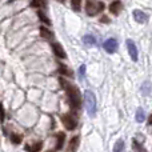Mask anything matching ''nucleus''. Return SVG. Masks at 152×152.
<instances>
[{"label":"nucleus","instance_id":"obj_1","mask_svg":"<svg viewBox=\"0 0 152 152\" xmlns=\"http://www.w3.org/2000/svg\"><path fill=\"white\" fill-rule=\"evenodd\" d=\"M60 83H61L63 88L66 89V92H67V96H68V100H69V105H71V110L72 111L80 110L81 99H80V92H79L77 87H75L74 84L68 83V81L64 80V79H60Z\"/></svg>","mask_w":152,"mask_h":152},{"label":"nucleus","instance_id":"obj_2","mask_svg":"<svg viewBox=\"0 0 152 152\" xmlns=\"http://www.w3.org/2000/svg\"><path fill=\"white\" fill-rule=\"evenodd\" d=\"M84 103H86V108H87L88 115L94 118V116L96 115L97 104H96V97H95V94L92 91H86L84 92Z\"/></svg>","mask_w":152,"mask_h":152},{"label":"nucleus","instance_id":"obj_3","mask_svg":"<svg viewBox=\"0 0 152 152\" xmlns=\"http://www.w3.org/2000/svg\"><path fill=\"white\" fill-rule=\"evenodd\" d=\"M104 4L102 1H95V0H87L86 3V12L88 16H96L104 10Z\"/></svg>","mask_w":152,"mask_h":152},{"label":"nucleus","instance_id":"obj_4","mask_svg":"<svg viewBox=\"0 0 152 152\" xmlns=\"http://www.w3.org/2000/svg\"><path fill=\"white\" fill-rule=\"evenodd\" d=\"M61 123L64 124V127H66L68 131H72V129H75L76 126H77V119H76V116L72 115V113H67V115L61 116Z\"/></svg>","mask_w":152,"mask_h":152},{"label":"nucleus","instance_id":"obj_5","mask_svg":"<svg viewBox=\"0 0 152 152\" xmlns=\"http://www.w3.org/2000/svg\"><path fill=\"white\" fill-rule=\"evenodd\" d=\"M118 45L119 44H118V40L116 39H108L104 42L103 48H104L108 53H113V52H116V50H118Z\"/></svg>","mask_w":152,"mask_h":152},{"label":"nucleus","instance_id":"obj_6","mask_svg":"<svg viewBox=\"0 0 152 152\" xmlns=\"http://www.w3.org/2000/svg\"><path fill=\"white\" fill-rule=\"evenodd\" d=\"M127 48H128V53H129V56H131V59L134 61H137V55H139V53H137V48L131 39L127 40Z\"/></svg>","mask_w":152,"mask_h":152},{"label":"nucleus","instance_id":"obj_7","mask_svg":"<svg viewBox=\"0 0 152 152\" xmlns=\"http://www.w3.org/2000/svg\"><path fill=\"white\" fill-rule=\"evenodd\" d=\"M52 50H53V53H55L59 59H66L67 58L66 51L63 50L61 44H59V43H53V44H52Z\"/></svg>","mask_w":152,"mask_h":152},{"label":"nucleus","instance_id":"obj_8","mask_svg":"<svg viewBox=\"0 0 152 152\" xmlns=\"http://www.w3.org/2000/svg\"><path fill=\"white\" fill-rule=\"evenodd\" d=\"M79 143H80V139L79 136H74L68 143V148H67V152H76L79 148Z\"/></svg>","mask_w":152,"mask_h":152},{"label":"nucleus","instance_id":"obj_9","mask_svg":"<svg viewBox=\"0 0 152 152\" xmlns=\"http://www.w3.org/2000/svg\"><path fill=\"white\" fill-rule=\"evenodd\" d=\"M134 19H135L136 23L142 24V23H144V21L147 20V15H145L143 11H140V10H135L134 11Z\"/></svg>","mask_w":152,"mask_h":152},{"label":"nucleus","instance_id":"obj_10","mask_svg":"<svg viewBox=\"0 0 152 152\" xmlns=\"http://www.w3.org/2000/svg\"><path fill=\"white\" fill-rule=\"evenodd\" d=\"M121 8H123V5H121V3L119 1V0H115V1H112L110 4V11H111V13H113V15H119Z\"/></svg>","mask_w":152,"mask_h":152},{"label":"nucleus","instance_id":"obj_11","mask_svg":"<svg viewBox=\"0 0 152 152\" xmlns=\"http://www.w3.org/2000/svg\"><path fill=\"white\" fill-rule=\"evenodd\" d=\"M64 142H66V135L64 132H59L56 135V150H63V145H64Z\"/></svg>","mask_w":152,"mask_h":152},{"label":"nucleus","instance_id":"obj_12","mask_svg":"<svg viewBox=\"0 0 152 152\" xmlns=\"http://www.w3.org/2000/svg\"><path fill=\"white\" fill-rule=\"evenodd\" d=\"M112 152H126V143H124L123 139L116 140L115 145H113Z\"/></svg>","mask_w":152,"mask_h":152},{"label":"nucleus","instance_id":"obj_13","mask_svg":"<svg viewBox=\"0 0 152 152\" xmlns=\"http://www.w3.org/2000/svg\"><path fill=\"white\" fill-rule=\"evenodd\" d=\"M43 147V143L42 142H37V143H34V144H27L26 145V150L28 152H39Z\"/></svg>","mask_w":152,"mask_h":152},{"label":"nucleus","instance_id":"obj_14","mask_svg":"<svg viewBox=\"0 0 152 152\" xmlns=\"http://www.w3.org/2000/svg\"><path fill=\"white\" fill-rule=\"evenodd\" d=\"M40 35H42L44 39H47V40H52L53 39V34L47 28V27H44V26L40 27Z\"/></svg>","mask_w":152,"mask_h":152},{"label":"nucleus","instance_id":"obj_15","mask_svg":"<svg viewBox=\"0 0 152 152\" xmlns=\"http://www.w3.org/2000/svg\"><path fill=\"white\" fill-rule=\"evenodd\" d=\"M136 121H139V123H143V121L145 120V112H144V110L143 108H137V111H136Z\"/></svg>","mask_w":152,"mask_h":152},{"label":"nucleus","instance_id":"obj_16","mask_svg":"<svg viewBox=\"0 0 152 152\" xmlns=\"http://www.w3.org/2000/svg\"><path fill=\"white\" fill-rule=\"evenodd\" d=\"M31 5L35 8H45L47 7V1L45 0H32Z\"/></svg>","mask_w":152,"mask_h":152},{"label":"nucleus","instance_id":"obj_17","mask_svg":"<svg viewBox=\"0 0 152 152\" xmlns=\"http://www.w3.org/2000/svg\"><path fill=\"white\" fill-rule=\"evenodd\" d=\"M83 42H84V44H87V45H95L96 44V39H95L92 35H86V36L83 37Z\"/></svg>","mask_w":152,"mask_h":152},{"label":"nucleus","instance_id":"obj_18","mask_svg":"<svg viewBox=\"0 0 152 152\" xmlns=\"http://www.w3.org/2000/svg\"><path fill=\"white\" fill-rule=\"evenodd\" d=\"M132 144H134V150H135V152H148L144 147H143L142 144H140V143H137V140H136V139H134Z\"/></svg>","mask_w":152,"mask_h":152},{"label":"nucleus","instance_id":"obj_19","mask_svg":"<svg viewBox=\"0 0 152 152\" xmlns=\"http://www.w3.org/2000/svg\"><path fill=\"white\" fill-rule=\"evenodd\" d=\"M37 15H39V19H40V20H42L44 24H48V26H50V24H51L50 19H48L47 16L44 15V12H43V11H39V12H37Z\"/></svg>","mask_w":152,"mask_h":152},{"label":"nucleus","instance_id":"obj_20","mask_svg":"<svg viewBox=\"0 0 152 152\" xmlns=\"http://www.w3.org/2000/svg\"><path fill=\"white\" fill-rule=\"evenodd\" d=\"M80 4L81 0H71V5L74 8V11H80Z\"/></svg>","mask_w":152,"mask_h":152},{"label":"nucleus","instance_id":"obj_21","mask_svg":"<svg viewBox=\"0 0 152 152\" xmlns=\"http://www.w3.org/2000/svg\"><path fill=\"white\" fill-rule=\"evenodd\" d=\"M11 142L13 143V144H20V142H21V136L20 135H11Z\"/></svg>","mask_w":152,"mask_h":152},{"label":"nucleus","instance_id":"obj_22","mask_svg":"<svg viewBox=\"0 0 152 152\" xmlns=\"http://www.w3.org/2000/svg\"><path fill=\"white\" fill-rule=\"evenodd\" d=\"M60 72L61 74H64V75H67V76H72V72L69 71L66 66H63V64H60Z\"/></svg>","mask_w":152,"mask_h":152},{"label":"nucleus","instance_id":"obj_23","mask_svg":"<svg viewBox=\"0 0 152 152\" xmlns=\"http://www.w3.org/2000/svg\"><path fill=\"white\" fill-rule=\"evenodd\" d=\"M79 76H80V79H84V76H86V66H80V68H79Z\"/></svg>","mask_w":152,"mask_h":152},{"label":"nucleus","instance_id":"obj_24","mask_svg":"<svg viewBox=\"0 0 152 152\" xmlns=\"http://www.w3.org/2000/svg\"><path fill=\"white\" fill-rule=\"evenodd\" d=\"M0 121H4V111H3V107H1V103H0Z\"/></svg>","mask_w":152,"mask_h":152},{"label":"nucleus","instance_id":"obj_25","mask_svg":"<svg viewBox=\"0 0 152 152\" xmlns=\"http://www.w3.org/2000/svg\"><path fill=\"white\" fill-rule=\"evenodd\" d=\"M102 21H104V23H105V21H108V18H105V16H104V18L102 19Z\"/></svg>","mask_w":152,"mask_h":152},{"label":"nucleus","instance_id":"obj_26","mask_svg":"<svg viewBox=\"0 0 152 152\" xmlns=\"http://www.w3.org/2000/svg\"><path fill=\"white\" fill-rule=\"evenodd\" d=\"M59 1H64V0H59Z\"/></svg>","mask_w":152,"mask_h":152},{"label":"nucleus","instance_id":"obj_27","mask_svg":"<svg viewBox=\"0 0 152 152\" xmlns=\"http://www.w3.org/2000/svg\"><path fill=\"white\" fill-rule=\"evenodd\" d=\"M47 152H53V151H47Z\"/></svg>","mask_w":152,"mask_h":152}]
</instances>
